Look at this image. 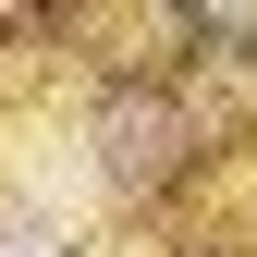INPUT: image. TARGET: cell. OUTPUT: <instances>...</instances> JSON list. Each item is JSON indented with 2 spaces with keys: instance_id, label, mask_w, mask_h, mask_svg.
<instances>
[{
  "instance_id": "6da1fadb",
  "label": "cell",
  "mask_w": 257,
  "mask_h": 257,
  "mask_svg": "<svg viewBox=\"0 0 257 257\" xmlns=\"http://www.w3.org/2000/svg\"><path fill=\"white\" fill-rule=\"evenodd\" d=\"M0 257H49V245H25V233H0Z\"/></svg>"
}]
</instances>
